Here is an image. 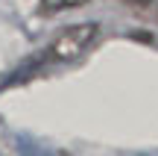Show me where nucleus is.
I'll list each match as a JSON object with an SVG mask.
<instances>
[{
  "mask_svg": "<svg viewBox=\"0 0 158 156\" xmlns=\"http://www.w3.org/2000/svg\"><path fill=\"white\" fill-rule=\"evenodd\" d=\"M18 147H21L23 156H53L50 150H44L38 141H32L29 136H18Z\"/></svg>",
  "mask_w": 158,
  "mask_h": 156,
  "instance_id": "2",
  "label": "nucleus"
},
{
  "mask_svg": "<svg viewBox=\"0 0 158 156\" xmlns=\"http://www.w3.org/2000/svg\"><path fill=\"white\" fill-rule=\"evenodd\" d=\"M97 35H100V27H97V24H91V21L88 24H73V27L62 29V33L50 41V47L41 53V59H32V62L35 65H64V62H73V59H79L97 41Z\"/></svg>",
  "mask_w": 158,
  "mask_h": 156,
  "instance_id": "1",
  "label": "nucleus"
},
{
  "mask_svg": "<svg viewBox=\"0 0 158 156\" xmlns=\"http://www.w3.org/2000/svg\"><path fill=\"white\" fill-rule=\"evenodd\" d=\"M88 0H41V12H62V9H73V6H82Z\"/></svg>",
  "mask_w": 158,
  "mask_h": 156,
  "instance_id": "3",
  "label": "nucleus"
}]
</instances>
